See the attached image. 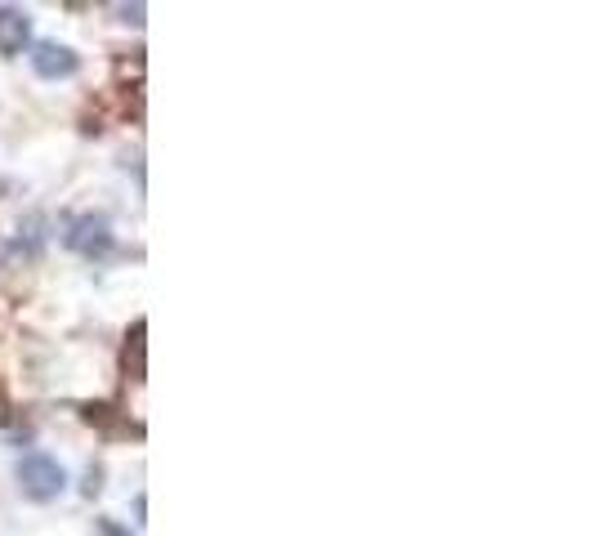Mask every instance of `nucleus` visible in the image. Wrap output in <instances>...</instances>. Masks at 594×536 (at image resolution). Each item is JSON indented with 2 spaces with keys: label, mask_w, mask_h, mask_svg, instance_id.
Returning a JSON list of instances; mask_svg holds the SVG:
<instances>
[{
  "label": "nucleus",
  "mask_w": 594,
  "mask_h": 536,
  "mask_svg": "<svg viewBox=\"0 0 594 536\" xmlns=\"http://www.w3.org/2000/svg\"><path fill=\"white\" fill-rule=\"evenodd\" d=\"M112 14H117L121 23H130V27H143V14H148V5H112Z\"/></svg>",
  "instance_id": "nucleus-7"
},
{
  "label": "nucleus",
  "mask_w": 594,
  "mask_h": 536,
  "mask_svg": "<svg viewBox=\"0 0 594 536\" xmlns=\"http://www.w3.org/2000/svg\"><path fill=\"white\" fill-rule=\"evenodd\" d=\"M67 251L85 255V260H103L112 251V224L103 215H76L63 233Z\"/></svg>",
  "instance_id": "nucleus-2"
},
{
  "label": "nucleus",
  "mask_w": 594,
  "mask_h": 536,
  "mask_svg": "<svg viewBox=\"0 0 594 536\" xmlns=\"http://www.w3.org/2000/svg\"><path fill=\"white\" fill-rule=\"evenodd\" d=\"M63 487H67V474L54 456L32 452L18 461V492H23L27 501L45 505V501H54V496H63Z\"/></svg>",
  "instance_id": "nucleus-1"
},
{
  "label": "nucleus",
  "mask_w": 594,
  "mask_h": 536,
  "mask_svg": "<svg viewBox=\"0 0 594 536\" xmlns=\"http://www.w3.org/2000/svg\"><path fill=\"white\" fill-rule=\"evenodd\" d=\"M81 416H85V425L103 429V434H130V425L117 416V407H112V402H85Z\"/></svg>",
  "instance_id": "nucleus-6"
},
{
  "label": "nucleus",
  "mask_w": 594,
  "mask_h": 536,
  "mask_svg": "<svg viewBox=\"0 0 594 536\" xmlns=\"http://www.w3.org/2000/svg\"><path fill=\"white\" fill-rule=\"evenodd\" d=\"M32 72L36 76H45V81H63V76H72L76 67H81V59H76V50H67V45L59 41H41V45H32Z\"/></svg>",
  "instance_id": "nucleus-3"
},
{
  "label": "nucleus",
  "mask_w": 594,
  "mask_h": 536,
  "mask_svg": "<svg viewBox=\"0 0 594 536\" xmlns=\"http://www.w3.org/2000/svg\"><path fill=\"white\" fill-rule=\"evenodd\" d=\"M9 420V394H5V385H0V425Z\"/></svg>",
  "instance_id": "nucleus-8"
},
{
  "label": "nucleus",
  "mask_w": 594,
  "mask_h": 536,
  "mask_svg": "<svg viewBox=\"0 0 594 536\" xmlns=\"http://www.w3.org/2000/svg\"><path fill=\"white\" fill-rule=\"evenodd\" d=\"M27 36H32V18L23 9L0 5V54H23Z\"/></svg>",
  "instance_id": "nucleus-5"
},
{
  "label": "nucleus",
  "mask_w": 594,
  "mask_h": 536,
  "mask_svg": "<svg viewBox=\"0 0 594 536\" xmlns=\"http://www.w3.org/2000/svg\"><path fill=\"white\" fill-rule=\"evenodd\" d=\"M121 367H126V376L139 385L143 376H148V322L134 318L130 331H126V349H121Z\"/></svg>",
  "instance_id": "nucleus-4"
},
{
  "label": "nucleus",
  "mask_w": 594,
  "mask_h": 536,
  "mask_svg": "<svg viewBox=\"0 0 594 536\" xmlns=\"http://www.w3.org/2000/svg\"><path fill=\"white\" fill-rule=\"evenodd\" d=\"M108 536H121V532H117V528H108Z\"/></svg>",
  "instance_id": "nucleus-9"
}]
</instances>
